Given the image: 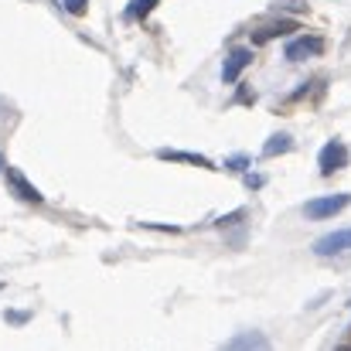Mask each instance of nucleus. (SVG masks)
<instances>
[{
    "instance_id": "obj_1",
    "label": "nucleus",
    "mask_w": 351,
    "mask_h": 351,
    "mask_svg": "<svg viewBox=\"0 0 351 351\" xmlns=\"http://www.w3.org/2000/svg\"><path fill=\"white\" fill-rule=\"evenodd\" d=\"M351 205V195H324V198H311L304 205V219L311 222H321V219H331L338 212H345Z\"/></svg>"
},
{
    "instance_id": "obj_2",
    "label": "nucleus",
    "mask_w": 351,
    "mask_h": 351,
    "mask_svg": "<svg viewBox=\"0 0 351 351\" xmlns=\"http://www.w3.org/2000/svg\"><path fill=\"white\" fill-rule=\"evenodd\" d=\"M321 51H324V41H321L317 34H297V38L287 41L283 58H287V62H307V58H317Z\"/></svg>"
},
{
    "instance_id": "obj_3",
    "label": "nucleus",
    "mask_w": 351,
    "mask_h": 351,
    "mask_svg": "<svg viewBox=\"0 0 351 351\" xmlns=\"http://www.w3.org/2000/svg\"><path fill=\"white\" fill-rule=\"evenodd\" d=\"M317 167H321L324 178L338 174L341 167H348V147H345L341 140H328V143L321 147V154H317Z\"/></svg>"
},
{
    "instance_id": "obj_4",
    "label": "nucleus",
    "mask_w": 351,
    "mask_h": 351,
    "mask_svg": "<svg viewBox=\"0 0 351 351\" xmlns=\"http://www.w3.org/2000/svg\"><path fill=\"white\" fill-rule=\"evenodd\" d=\"M3 174H7V188H10V195H14L17 202H27V205H41V202H45V195H41L17 167H3Z\"/></svg>"
},
{
    "instance_id": "obj_5",
    "label": "nucleus",
    "mask_w": 351,
    "mask_h": 351,
    "mask_svg": "<svg viewBox=\"0 0 351 351\" xmlns=\"http://www.w3.org/2000/svg\"><path fill=\"white\" fill-rule=\"evenodd\" d=\"M249 65H252V51H249V48H232V51L226 55V62H222V79H226V82H239Z\"/></svg>"
},
{
    "instance_id": "obj_6",
    "label": "nucleus",
    "mask_w": 351,
    "mask_h": 351,
    "mask_svg": "<svg viewBox=\"0 0 351 351\" xmlns=\"http://www.w3.org/2000/svg\"><path fill=\"white\" fill-rule=\"evenodd\" d=\"M348 249H351V229H338V232H331L314 242V252L317 256H341Z\"/></svg>"
},
{
    "instance_id": "obj_7",
    "label": "nucleus",
    "mask_w": 351,
    "mask_h": 351,
    "mask_svg": "<svg viewBox=\"0 0 351 351\" xmlns=\"http://www.w3.org/2000/svg\"><path fill=\"white\" fill-rule=\"evenodd\" d=\"M222 351H273V348H269V338H266V335H259V331H242V335H235L232 341H226Z\"/></svg>"
},
{
    "instance_id": "obj_8",
    "label": "nucleus",
    "mask_w": 351,
    "mask_h": 351,
    "mask_svg": "<svg viewBox=\"0 0 351 351\" xmlns=\"http://www.w3.org/2000/svg\"><path fill=\"white\" fill-rule=\"evenodd\" d=\"M293 31H300L297 21H273V24L252 31V45H266L269 38H287V34H293Z\"/></svg>"
},
{
    "instance_id": "obj_9",
    "label": "nucleus",
    "mask_w": 351,
    "mask_h": 351,
    "mask_svg": "<svg viewBox=\"0 0 351 351\" xmlns=\"http://www.w3.org/2000/svg\"><path fill=\"white\" fill-rule=\"evenodd\" d=\"M157 157H160V160H174V164H195V167H205V171H212V167H215L208 157L191 154V150H157Z\"/></svg>"
},
{
    "instance_id": "obj_10",
    "label": "nucleus",
    "mask_w": 351,
    "mask_h": 351,
    "mask_svg": "<svg viewBox=\"0 0 351 351\" xmlns=\"http://www.w3.org/2000/svg\"><path fill=\"white\" fill-rule=\"evenodd\" d=\"M290 150H293V136L290 133H273L263 143V157H280V154H290Z\"/></svg>"
},
{
    "instance_id": "obj_11",
    "label": "nucleus",
    "mask_w": 351,
    "mask_h": 351,
    "mask_svg": "<svg viewBox=\"0 0 351 351\" xmlns=\"http://www.w3.org/2000/svg\"><path fill=\"white\" fill-rule=\"evenodd\" d=\"M157 3H160V0H130V7L123 10V17H126V21H143Z\"/></svg>"
},
{
    "instance_id": "obj_12",
    "label": "nucleus",
    "mask_w": 351,
    "mask_h": 351,
    "mask_svg": "<svg viewBox=\"0 0 351 351\" xmlns=\"http://www.w3.org/2000/svg\"><path fill=\"white\" fill-rule=\"evenodd\" d=\"M249 164H252V157H249V154H232V157L226 160V167L235 171V174H245V171H249Z\"/></svg>"
},
{
    "instance_id": "obj_13",
    "label": "nucleus",
    "mask_w": 351,
    "mask_h": 351,
    "mask_svg": "<svg viewBox=\"0 0 351 351\" xmlns=\"http://www.w3.org/2000/svg\"><path fill=\"white\" fill-rule=\"evenodd\" d=\"M235 222H245V208H235L232 215H226V219H215V226H219V229H229V226H235Z\"/></svg>"
},
{
    "instance_id": "obj_14",
    "label": "nucleus",
    "mask_w": 351,
    "mask_h": 351,
    "mask_svg": "<svg viewBox=\"0 0 351 351\" xmlns=\"http://www.w3.org/2000/svg\"><path fill=\"white\" fill-rule=\"evenodd\" d=\"M62 7H65L69 14H75V17H82V14L89 10V0H62Z\"/></svg>"
},
{
    "instance_id": "obj_15",
    "label": "nucleus",
    "mask_w": 351,
    "mask_h": 351,
    "mask_svg": "<svg viewBox=\"0 0 351 351\" xmlns=\"http://www.w3.org/2000/svg\"><path fill=\"white\" fill-rule=\"evenodd\" d=\"M3 317H7V324H14V328H21V324H27V321H31V314H27V311H24V314H21V311H7Z\"/></svg>"
},
{
    "instance_id": "obj_16",
    "label": "nucleus",
    "mask_w": 351,
    "mask_h": 351,
    "mask_svg": "<svg viewBox=\"0 0 351 351\" xmlns=\"http://www.w3.org/2000/svg\"><path fill=\"white\" fill-rule=\"evenodd\" d=\"M276 7H280V10H297V14H304V10H307V3H304V0H280Z\"/></svg>"
},
{
    "instance_id": "obj_17",
    "label": "nucleus",
    "mask_w": 351,
    "mask_h": 351,
    "mask_svg": "<svg viewBox=\"0 0 351 351\" xmlns=\"http://www.w3.org/2000/svg\"><path fill=\"white\" fill-rule=\"evenodd\" d=\"M245 184H249L252 191H259V188L266 184V178H263V174H245Z\"/></svg>"
},
{
    "instance_id": "obj_18",
    "label": "nucleus",
    "mask_w": 351,
    "mask_h": 351,
    "mask_svg": "<svg viewBox=\"0 0 351 351\" xmlns=\"http://www.w3.org/2000/svg\"><path fill=\"white\" fill-rule=\"evenodd\" d=\"M338 351H351V345H341V348H338Z\"/></svg>"
},
{
    "instance_id": "obj_19",
    "label": "nucleus",
    "mask_w": 351,
    "mask_h": 351,
    "mask_svg": "<svg viewBox=\"0 0 351 351\" xmlns=\"http://www.w3.org/2000/svg\"><path fill=\"white\" fill-rule=\"evenodd\" d=\"M0 171H3V154H0Z\"/></svg>"
}]
</instances>
